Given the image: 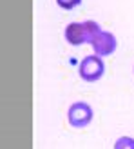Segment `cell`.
<instances>
[{"instance_id": "cell-1", "label": "cell", "mask_w": 134, "mask_h": 149, "mask_svg": "<svg viewBox=\"0 0 134 149\" xmlns=\"http://www.w3.org/2000/svg\"><path fill=\"white\" fill-rule=\"evenodd\" d=\"M102 31L100 24H96L93 20H85V22H71L69 26L65 27V40L71 44V46L78 47L82 44H91V40L96 35Z\"/></svg>"}, {"instance_id": "cell-6", "label": "cell", "mask_w": 134, "mask_h": 149, "mask_svg": "<svg viewBox=\"0 0 134 149\" xmlns=\"http://www.w3.org/2000/svg\"><path fill=\"white\" fill-rule=\"evenodd\" d=\"M56 4H58V7H62V9L71 11V9H74V7H78L82 4V0H56Z\"/></svg>"}, {"instance_id": "cell-5", "label": "cell", "mask_w": 134, "mask_h": 149, "mask_svg": "<svg viewBox=\"0 0 134 149\" xmlns=\"http://www.w3.org/2000/svg\"><path fill=\"white\" fill-rule=\"evenodd\" d=\"M114 149H134V138L132 136H120L114 142Z\"/></svg>"}, {"instance_id": "cell-2", "label": "cell", "mask_w": 134, "mask_h": 149, "mask_svg": "<svg viewBox=\"0 0 134 149\" xmlns=\"http://www.w3.org/2000/svg\"><path fill=\"white\" fill-rule=\"evenodd\" d=\"M93 118H94V109L84 100L73 102L67 109V122H69L71 127L84 129L93 122Z\"/></svg>"}, {"instance_id": "cell-3", "label": "cell", "mask_w": 134, "mask_h": 149, "mask_svg": "<svg viewBox=\"0 0 134 149\" xmlns=\"http://www.w3.org/2000/svg\"><path fill=\"white\" fill-rule=\"evenodd\" d=\"M78 73H80V78L85 80V82H98L103 77V73H105V62L96 53L87 55L84 60L80 62Z\"/></svg>"}, {"instance_id": "cell-4", "label": "cell", "mask_w": 134, "mask_h": 149, "mask_svg": "<svg viewBox=\"0 0 134 149\" xmlns=\"http://www.w3.org/2000/svg\"><path fill=\"white\" fill-rule=\"evenodd\" d=\"M91 47H93L94 53L98 56H102V58L103 56H111L118 47V40H116V36L113 33L102 29V31L91 40Z\"/></svg>"}]
</instances>
